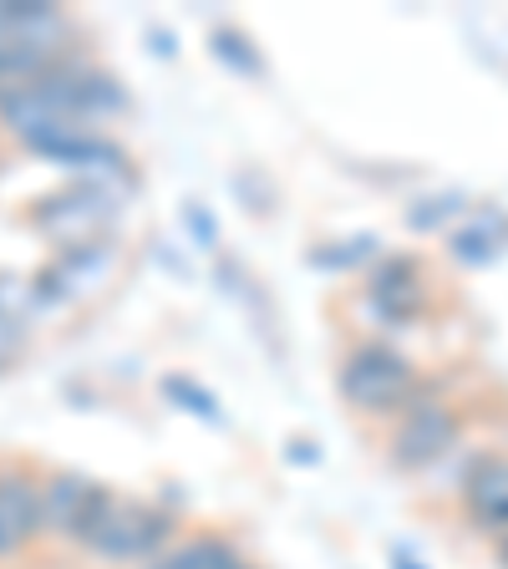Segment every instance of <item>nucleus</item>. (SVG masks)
<instances>
[{"mask_svg":"<svg viewBox=\"0 0 508 569\" xmlns=\"http://www.w3.org/2000/svg\"><path fill=\"white\" fill-rule=\"evenodd\" d=\"M31 224L57 244V254L77 244H92V239H107V229L118 224V193L102 189V183H71V189L36 203Z\"/></svg>","mask_w":508,"mask_h":569,"instance_id":"7ed1b4c3","label":"nucleus"},{"mask_svg":"<svg viewBox=\"0 0 508 569\" xmlns=\"http://www.w3.org/2000/svg\"><path fill=\"white\" fill-rule=\"evenodd\" d=\"M235 559H239V549L229 545L225 533H189V539L168 545L158 559H148L142 569H225Z\"/></svg>","mask_w":508,"mask_h":569,"instance_id":"9d476101","label":"nucleus"},{"mask_svg":"<svg viewBox=\"0 0 508 569\" xmlns=\"http://www.w3.org/2000/svg\"><path fill=\"white\" fill-rule=\"evenodd\" d=\"M462 503L484 529L508 533V458L504 452H484V458L462 473Z\"/></svg>","mask_w":508,"mask_h":569,"instance_id":"0eeeda50","label":"nucleus"},{"mask_svg":"<svg viewBox=\"0 0 508 569\" xmlns=\"http://www.w3.org/2000/svg\"><path fill=\"white\" fill-rule=\"evenodd\" d=\"M452 442H458V417L442 402H412L397 417V432H391V462L417 473L427 462H438Z\"/></svg>","mask_w":508,"mask_h":569,"instance_id":"39448f33","label":"nucleus"},{"mask_svg":"<svg viewBox=\"0 0 508 569\" xmlns=\"http://www.w3.org/2000/svg\"><path fill=\"white\" fill-rule=\"evenodd\" d=\"M422 280H417V264L412 260H387L377 274H371V300L387 310L391 320H412L422 310Z\"/></svg>","mask_w":508,"mask_h":569,"instance_id":"1a4fd4ad","label":"nucleus"},{"mask_svg":"<svg viewBox=\"0 0 508 569\" xmlns=\"http://www.w3.org/2000/svg\"><path fill=\"white\" fill-rule=\"evenodd\" d=\"M498 565L508 569V533H498Z\"/></svg>","mask_w":508,"mask_h":569,"instance_id":"f8f14e48","label":"nucleus"},{"mask_svg":"<svg viewBox=\"0 0 508 569\" xmlns=\"http://www.w3.org/2000/svg\"><path fill=\"white\" fill-rule=\"evenodd\" d=\"M97 483H87L82 473H51L41 478V539H61L71 545V533L82 523V509Z\"/></svg>","mask_w":508,"mask_h":569,"instance_id":"6e6552de","label":"nucleus"},{"mask_svg":"<svg viewBox=\"0 0 508 569\" xmlns=\"http://www.w3.org/2000/svg\"><path fill=\"white\" fill-rule=\"evenodd\" d=\"M341 397L367 417H402L417 402V371L402 351H391L387 341H356L341 356L336 371Z\"/></svg>","mask_w":508,"mask_h":569,"instance_id":"f257e3e1","label":"nucleus"},{"mask_svg":"<svg viewBox=\"0 0 508 569\" xmlns=\"http://www.w3.org/2000/svg\"><path fill=\"white\" fill-rule=\"evenodd\" d=\"M41 539V483L26 468L0 473V565Z\"/></svg>","mask_w":508,"mask_h":569,"instance_id":"423d86ee","label":"nucleus"},{"mask_svg":"<svg viewBox=\"0 0 508 569\" xmlns=\"http://www.w3.org/2000/svg\"><path fill=\"white\" fill-rule=\"evenodd\" d=\"M21 346H26V320L0 310V367H11L16 356H21Z\"/></svg>","mask_w":508,"mask_h":569,"instance_id":"9b49d317","label":"nucleus"},{"mask_svg":"<svg viewBox=\"0 0 508 569\" xmlns=\"http://www.w3.org/2000/svg\"><path fill=\"white\" fill-rule=\"evenodd\" d=\"M118 274V244L112 239H92V244L61 249L57 260L31 280L36 300H87L97 290H107Z\"/></svg>","mask_w":508,"mask_h":569,"instance_id":"20e7f679","label":"nucleus"},{"mask_svg":"<svg viewBox=\"0 0 508 569\" xmlns=\"http://www.w3.org/2000/svg\"><path fill=\"white\" fill-rule=\"evenodd\" d=\"M168 545H178V519L168 509H158V503H138V498H107L102 509V523H97V533L87 539V555L97 559H112V565H122V559H158Z\"/></svg>","mask_w":508,"mask_h":569,"instance_id":"f03ea898","label":"nucleus"}]
</instances>
